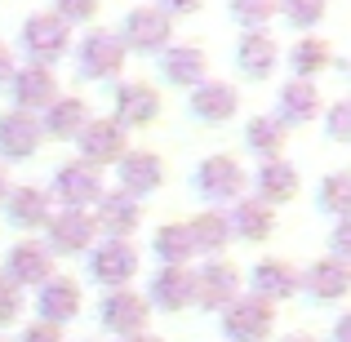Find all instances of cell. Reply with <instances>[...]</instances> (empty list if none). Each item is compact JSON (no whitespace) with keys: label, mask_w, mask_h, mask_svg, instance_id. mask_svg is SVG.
Segmentation results:
<instances>
[{"label":"cell","mask_w":351,"mask_h":342,"mask_svg":"<svg viewBox=\"0 0 351 342\" xmlns=\"http://www.w3.org/2000/svg\"><path fill=\"white\" fill-rule=\"evenodd\" d=\"M125 58H129V49L120 45L116 32H107V27H94V32L76 45V67H80V76H89V80H112V76H120Z\"/></svg>","instance_id":"1"},{"label":"cell","mask_w":351,"mask_h":342,"mask_svg":"<svg viewBox=\"0 0 351 342\" xmlns=\"http://www.w3.org/2000/svg\"><path fill=\"white\" fill-rule=\"evenodd\" d=\"M23 49L36 67H49V62H58L71 49V27L53 14H32L23 23Z\"/></svg>","instance_id":"2"},{"label":"cell","mask_w":351,"mask_h":342,"mask_svg":"<svg viewBox=\"0 0 351 342\" xmlns=\"http://www.w3.org/2000/svg\"><path fill=\"white\" fill-rule=\"evenodd\" d=\"M271 325H276L271 302L254 298V293L223 307V334L232 338V342H263L267 334H271Z\"/></svg>","instance_id":"3"},{"label":"cell","mask_w":351,"mask_h":342,"mask_svg":"<svg viewBox=\"0 0 351 342\" xmlns=\"http://www.w3.org/2000/svg\"><path fill=\"white\" fill-rule=\"evenodd\" d=\"M120 45L138 53H156L169 45V18L160 14L156 5H138L125 14V32H120Z\"/></svg>","instance_id":"4"},{"label":"cell","mask_w":351,"mask_h":342,"mask_svg":"<svg viewBox=\"0 0 351 342\" xmlns=\"http://www.w3.org/2000/svg\"><path fill=\"white\" fill-rule=\"evenodd\" d=\"M76 143H80V164H89V169L116 164L120 156L129 151L125 147V129H120L116 120H89V125L76 134Z\"/></svg>","instance_id":"5"},{"label":"cell","mask_w":351,"mask_h":342,"mask_svg":"<svg viewBox=\"0 0 351 342\" xmlns=\"http://www.w3.org/2000/svg\"><path fill=\"white\" fill-rule=\"evenodd\" d=\"M14 112H45V107L58 98V80H53L49 67H36V62H27V67H14Z\"/></svg>","instance_id":"6"},{"label":"cell","mask_w":351,"mask_h":342,"mask_svg":"<svg viewBox=\"0 0 351 342\" xmlns=\"http://www.w3.org/2000/svg\"><path fill=\"white\" fill-rule=\"evenodd\" d=\"M147 316H152V307H147V298H138V293L129 289H116L103 298V307H98V320H103V329H112L120 338H134L147 329Z\"/></svg>","instance_id":"7"},{"label":"cell","mask_w":351,"mask_h":342,"mask_svg":"<svg viewBox=\"0 0 351 342\" xmlns=\"http://www.w3.org/2000/svg\"><path fill=\"white\" fill-rule=\"evenodd\" d=\"M53 276V254L40 240H18L5 254V280L9 284H45Z\"/></svg>","instance_id":"8"},{"label":"cell","mask_w":351,"mask_h":342,"mask_svg":"<svg viewBox=\"0 0 351 342\" xmlns=\"http://www.w3.org/2000/svg\"><path fill=\"white\" fill-rule=\"evenodd\" d=\"M49 254H85L89 240H94V218L85 214V209H58V214H49Z\"/></svg>","instance_id":"9"},{"label":"cell","mask_w":351,"mask_h":342,"mask_svg":"<svg viewBox=\"0 0 351 342\" xmlns=\"http://www.w3.org/2000/svg\"><path fill=\"white\" fill-rule=\"evenodd\" d=\"M196 191L205 200H240V191H245V169H240L232 156H209L196 169Z\"/></svg>","instance_id":"10"},{"label":"cell","mask_w":351,"mask_h":342,"mask_svg":"<svg viewBox=\"0 0 351 342\" xmlns=\"http://www.w3.org/2000/svg\"><path fill=\"white\" fill-rule=\"evenodd\" d=\"M36 311H40V325H67V320L80 316V284L67 280V276H49L40 284V298H36Z\"/></svg>","instance_id":"11"},{"label":"cell","mask_w":351,"mask_h":342,"mask_svg":"<svg viewBox=\"0 0 351 342\" xmlns=\"http://www.w3.org/2000/svg\"><path fill=\"white\" fill-rule=\"evenodd\" d=\"M116 169H120V191L134 196V200L152 196V191L165 182V164H160L156 151H125L116 160Z\"/></svg>","instance_id":"12"},{"label":"cell","mask_w":351,"mask_h":342,"mask_svg":"<svg viewBox=\"0 0 351 342\" xmlns=\"http://www.w3.org/2000/svg\"><path fill=\"white\" fill-rule=\"evenodd\" d=\"M53 196L62 200V209H85L103 196V178H98V169H89V164H80V160L62 164V169L53 173Z\"/></svg>","instance_id":"13"},{"label":"cell","mask_w":351,"mask_h":342,"mask_svg":"<svg viewBox=\"0 0 351 342\" xmlns=\"http://www.w3.org/2000/svg\"><path fill=\"white\" fill-rule=\"evenodd\" d=\"M40 120L27 112H5L0 116V160H32L40 147Z\"/></svg>","instance_id":"14"},{"label":"cell","mask_w":351,"mask_h":342,"mask_svg":"<svg viewBox=\"0 0 351 342\" xmlns=\"http://www.w3.org/2000/svg\"><path fill=\"white\" fill-rule=\"evenodd\" d=\"M191 280H196V302L205 311H223L227 302L240 298V271L232 262H205V271Z\"/></svg>","instance_id":"15"},{"label":"cell","mask_w":351,"mask_h":342,"mask_svg":"<svg viewBox=\"0 0 351 342\" xmlns=\"http://www.w3.org/2000/svg\"><path fill=\"white\" fill-rule=\"evenodd\" d=\"M89 271H94L98 284H112V289H120V284L134 280V271H138V249L129 245V240H103V249H94Z\"/></svg>","instance_id":"16"},{"label":"cell","mask_w":351,"mask_h":342,"mask_svg":"<svg viewBox=\"0 0 351 342\" xmlns=\"http://www.w3.org/2000/svg\"><path fill=\"white\" fill-rule=\"evenodd\" d=\"M187 302H196V280H191L187 267H160L152 276V289H147V307L160 311H182Z\"/></svg>","instance_id":"17"},{"label":"cell","mask_w":351,"mask_h":342,"mask_svg":"<svg viewBox=\"0 0 351 342\" xmlns=\"http://www.w3.org/2000/svg\"><path fill=\"white\" fill-rule=\"evenodd\" d=\"M156 116H160V94H156L152 85H143V80H125V85L116 89V125H156Z\"/></svg>","instance_id":"18"},{"label":"cell","mask_w":351,"mask_h":342,"mask_svg":"<svg viewBox=\"0 0 351 342\" xmlns=\"http://www.w3.org/2000/svg\"><path fill=\"white\" fill-rule=\"evenodd\" d=\"M236 107H240V98L227 80H200L191 89V116L205 120V125H227L236 116Z\"/></svg>","instance_id":"19"},{"label":"cell","mask_w":351,"mask_h":342,"mask_svg":"<svg viewBox=\"0 0 351 342\" xmlns=\"http://www.w3.org/2000/svg\"><path fill=\"white\" fill-rule=\"evenodd\" d=\"M94 205H98L94 227L112 231V240H125L129 231L138 227V218H143V205H138L134 196H125V191H103V196H98Z\"/></svg>","instance_id":"20"},{"label":"cell","mask_w":351,"mask_h":342,"mask_svg":"<svg viewBox=\"0 0 351 342\" xmlns=\"http://www.w3.org/2000/svg\"><path fill=\"white\" fill-rule=\"evenodd\" d=\"M298 284H307V293L316 302H338L351 289V267L334 262V258H320V262L307 267V276H298Z\"/></svg>","instance_id":"21"},{"label":"cell","mask_w":351,"mask_h":342,"mask_svg":"<svg viewBox=\"0 0 351 342\" xmlns=\"http://www.w3.org/2000/svg\"><path fill=\"white\" fill-rule=\"evenodd\" d=\"M298 293V271H293L289 262H280V258H263V262L254 267V298L263 302H285Z\"/></svg>","instance_id":"22"},{"label":"cell","mask_w":351,"mask_h":342,"mask_svg":"<svg viewBox=\"0 0 351 342\" xmlns=\"http://www.w3.org/2000/svg\"><path fill=\"white\" fill-rule=\"evenodd\" d=\"M276 58H280V45H276L267 32H245V36H240L236 62H240V71H245V76L267 80V76H271V67H276Z\"/></svg>","instance_id":"23"},{"label":"cell","mask_w":351,"mask_h":342,"mask_svg":"<svg viewBox=\"0 0 351 342\" xmlns=\"http://www.w3.org/2000/svg\"><path fill=\"white\" fill-rule=\"evenodd\" d=\"M160 76L169 80V85L196 89L200 80H205V53H200V45H173V49H165Z\"/></svg>","instance_id":"24"},{"label":"cell","mask_w":351,"mask_h":342,"mask_svg":"<svg viewBox=\"0 0 351 342\" xmlns=\"http://www.w3.org/2000/svg\"><path fill=\"white\" fill-rule=\"evenodd\" d=\"M85 125H89V107H85V98H53V103L45 107L40 134H49V138H76Z\"/></svg>","instance_id":"25"},{"label":"cell","mask_w":351,"mask_h":342,"mask_svg":"<svg viewBox=\"0 0 351 342\" xmlns=\"http://www.w3.org/2000/svg\"><path fill=\"white\" fill-rule=\"evenodd\" d=\"M258 191H263V205H285V200L298 196V169H293L289 160H263V169H258Z\"/></svg>","instance_id":"26"},{"label":"cell","mask_w":351,"mask_h":342,"mask_svg":"<svg viewBox=\"0 0 351 342\" xmlns=\"http://www.w3.org/2000/svg\"><path fill=\"white\" fill-rule=\"evenodd\" d=\"M5 205H9V223L14 227H45L49 223V191H40V187H9Z\"/></svg>","instance_id":"27"},{"label":"cell","mask_w":351,"mask_h":342,"mask_svg":"<svg viewBox=\"0 0 351 342\" xmlns=\"http://www.w3.org/2000/svg\"><path fill=\"white\" fill-rule=\"evenodd\" d=\"M316 112H320V94L311 80L280 85V120L285 125H307V120H316Z\"/></svg>","instance_id":"28"},{"label":"cell","mask_w":351,"mask_h":342,"mask_svg":"<svg viewBox=\"0 0 351 342\" xmlns=\"http://www.w3.org/2000/svg\"><path fill=\"white\" fill-rule=\"evenodd\" d=\"M187 231H191V245H196V254H223V249L232 245L227 214H214V209H205L200 218H191Z\"/></svg>","instance_id":"29"},{"label":"cell","mask_w":351,"mask_h":342,"mask_svg":"<svg viewBox=\"0 0 351 342\" xmlns=\"http://www.w3.org/2000/svg\"><path fill=\"white\" fill-rule=\"evenodd\" d=\"M227 227H232V236H240V240H267L271 227H276V218L263 200H240L236 214L227 218Z\"/></svg>","instance_id":"30"},{"label":"cell","mask_w":351,"mask_h":342,"mask_svg":"<svg viewBox=\"0 0 351 342\" xmlns=\"http://www.w3.org/2000/svg\"><path fill=\"white\" fill-rule=\"evenodd\" d=\"M329 62H334V53H329V45H325V40H316V36H302V40L289 49L293 80H311V76H320Z\"/></svg>","instance_id":"31"},{"label":"cell","mask_w":351,"mask_h":342,"mask_svg":"<svg viewBox=\"0 0 351 342\" xmlns=\"http://www.w3.org/2000/svg\"><path fill=\"white\" fill-rule=\"evenodd\" d=\"M152 249H156V258H160L165 267H182L191 254H196L187 223H169V227H160V231H156V240H152Z\"/></svg>","instance_id":"32"},{"label":"cell","mask_w":351,"mask_h":342,"mask_svg":"<svg viewBox=\"0 0 351 342\" xmlns=\"http://www.w3.org/2000/svg\"><path fill=\"white\" fill-rule=\"evenodd\" d=\"M245 143H249V151H254V156L280 160V151H285V125H280V120H271V116H254V120H249V129H245Z\"/></svg>","instance_id":"33"},{"label":"cell","mask_w":351,"mask_h":342,"mask_svg":"<svg viewBox=\"0 0 351 342\" xmlns=\"http://www.w3.org/2000/svg\"><path fill=\"white\" fill-rule=\"evenodd\" d=\"M316 205L325 209V214H334V218H347V209H351V173H329L325 182H320V196H316Z\"/></svg>","instance_id":"34"},{"label":"cell","mask_w":351,"mask_h":342,"mask_svg":"<svg viewBox=\"0 0 351 342\" xmlns=\"http://www.w3.org/2000/svg\"><path fill=\"white\" fill-rule=\"evenodd\" d=\"M276 9H280V0H232V18L249 32H263L276 18Z\"/></svg>","instance_id":"35"},{"label":"cell","mask_w":351,"mask_h":342,"mask_svg":"<svg viewBox=\"0 0 351 342\" xmlns=\"http://www.w3.org/2000/svg\"><path fill=\"white\" fill-rule=\"evenodd\" d=\"M276 14H285L293 27H316L325 18V0H285Z\"/></svg>","instance_id":"36"},{"label":"cell","mask_w":351,"mask_h":342,"mask_svg":"<svg viewBox=\"0 0 351 342\" xmlns=\"http://www.w3.org/2000/svg\"><path fill=\"white\" fill-rule=\"evenodd\" d=\"M98 14V0H53V18H62V23H85V18Z\"/></svg>","instance_id":"37"},{"label":"cell","mask_w":351,"mask_h":342,"mask_svg":"<svg viewBox=\"0 0 351 342\" xmlns=\"http://www.w3.org/2000/svg\"><path fill=\"white\" fill-rule=\"evenodd\" d=\"M325 129H329L334 143H347V138H351V103H334V107H329Z\"/></svg>","instance_id":"38"},{"label":"cell","mask_w":351,"mask_h":342,"mask_svg":"<svg viewBox=\"0 0 351 342\" xmlns=\"http://www.w3.org/2000/svg\"><path fill=\"white\" fill-rule=\"evenodd\" d=\"M18 311H23V298H18V284H9L0 276V325H14Z\"/></svg>","instance_id":"39"},{"label":"cell","mask_w":351,"mask_h":342,"mask_svg":"<svg viewBox=\"0 0 351 342\" xmlns=\"http://www.w3.org/2000/svg\"><path fill=\"white\" fill-rule=\"evenodd\" d=\"M334 262H351V223L347 218L334 223Z\"/></svg>","instance_id":"40"},{"label":"cell","mask_w":351,"mask_h":342,"mask_svg":"<svg viewBox=\"0 0 351 342\" xmlns=\"http://www.w3.org/2000/svg\"><path fill=\"white\" fill-rule=\"evenodd\" d=\"M18 342H62V334L53 325H32V329H23V338Z\"/></svg>","instance_id":"41"},{"label":"cell","mask_w":351,"mask_h":342,"mask_svg":"<svg viewBox=\"0 0 351 342\" xmlns=\"http://www.w3.org/2000/svg\"><path fill=\"white\" fill-rule=\"evenodd\" d=\"M200 5H205V0H160L156 9H160V14L169 18V14H196Z\"/></svg>","instance_id":"42"},{"label":"cell","mask_w":351,"mask_h":342,"mask_svg":"<svg viewBox=\"0 0 351 342\" xmlns=\"http://www.w3.org/2000/svg\"><path fill=\"white\" fill-rule=\"evenodd\" d=\"M9 76H14V53H9L5 45H0V85H5Z\"/></svg>","instance_id":"43"},{"label":"cell","mask_w":351,"mask_h":342,"mask_svg":"<svg viewBox=\"0 0 351 342\" xmlns=\"http://www.w3.org/2000/svg\"><path fill=\"white\" fill-rule=\"evenodd\" d=\"M334 342H351V316H343L334 325Z\"/></svg>","instance_id":"44"},{"label":"cell","mask_w":351,"mask_h":342,"mask_svg":"<svg viewBox=\"0 0 351 342\" xmlns=\"http://www.w3.org/2000/svg\"><path fill=\"white\" fill-rule=\"evenodd\" d=\"M9 196V178H5V164H0V200Z\"/></svg>","instance_id":"45"},{"label":"cell","mask_w":351,"mask_h":342,"mask_svg":"<svg viewBox=\"0 0 351 342\" xmlns=\"http://www.w3.org/2000/svg\"><path fill=\"white\" fill-rule=\"evenodd\" d=\"M125 342H160V338H152V334H134V338H125Z\"/></svg>","instance_id":"46"},{"label":"cell","mask_w":351,"mask_h":342,"mask_svg":"<svg viewBox=\"0 0 351 342\" xmlns=\"http://www.w3.org/2000/svg\"><path fill=\"white\" fill-rule=\"evenodd\" d=\"M285 342H311V338H285Z\"/></svg>","instance_id":"47"}]
</instances>
